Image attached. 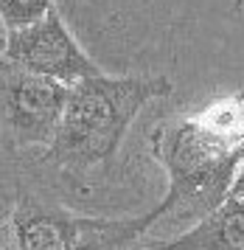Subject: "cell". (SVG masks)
I'll use <instances>...</instances> for the list:
<instances>
[{
    "instance_id": "cell-1",
    "label": "cell",
    "mask_w": 244,
    "mask_h": 250,
    "mask_svg": "<svg viewBox=\"0 0 244 250\" xmlns=\"http://www.w3.org/2000/svg\"><path fill=\"white\" fill-rule=\"evenodd\" d=\"M152 155L168 177V191L146 211L160 219L194 222L230 197V183L244 155V102L219 99L202 113L160 124L152 132Z\"/></svg>"
},
{
    "instance_id": "cell-2",
    "label": "cell",
    "mask_w": 244,
    "mask_h": 250,
    "mask_svg": "<svg viewBox=\"0 0 244 250\" xmlns=\"http://www.w3.org/2000/svg\"><path fill=\"white\" fill-rule=\"evenodd\" d=\"M171 90L168 76H110L104 70L67 84L65 110L45 146V160L67 171L110 163L141 110Z\"/></svg>"
},
{
    "instance_id": "cell-3",
    "label": "cell",
    "mask_w": 244,
    "mask_h": 250,
    "mask_svg": "<svg viewBox=\"0 0 244 250\" xmlns=\"http://www.w3.org/2000/svg\"><path fill=\"white\" fill-rule=\"evenodd\" d=\"M67 99V84L0 62V138L14 149L48 146Z\"/></svg>"
},
{
    "instance_id": "cell-4",
    "label": "cell",
    "mask_w": 244,
    "mask_h": 250,
    "mask_svg": "<svg viewBox=\"0 0 244 250\" xmlns=\"http://www.w3.org/2000/svg\"><path fill=\"white\" fill-rule=\"evenodd\" d=\"M0 62L37 76L56 79L62 84H73L84 76L101 73V68L84 54V48L76 42V37L70 34L56 9H51L31 25L6 31Z\"/></svg>"
},
{
    "instance_id": "cell-5",
    "label": "cell",
    "mask_w": 244,
    "mask_h": 250,
    "mask_svg": "<svg viewBox=\"0 0 244 250\" xmlns=\"http://www.w3.org/2000/svg\"><path fill=\"white\" fill-rule=\"evenodd\" d=\"M90 216L70 214L67 208H56L31 194H22L9 228V250H70L79 233L84 230Z\"/></svg>"
},
{
    "instance_id": "cell-6",
    "label": "cell",
    "mask_w": 244,
    "mask_h": 250,
    "mask_svg": "<svg viewBox=\"0 0 244 250\" xmlns=\"http://www.w3.org/2000/svg\"><path fill=\"white\" fill-rule=\"evenodd\" d=\"M143 250H244V197H227L188 230Z\"/></svg>"
},
{
    "instance_id": "cell-7",
    "label": "cell",
    "mask_w": 244,
    "mask_h": 250,
    "mask_svg": "<svg viewBox=\"0 0 244 250\" xmlns=\"http://www.w3.org/2000/svg\"><path fill=\"white\" fill-rule=\"evenodd\" d=\"M152 228L149 214L126 216V219H104L90 216L84 230L79 233L70 250H126L138 236H143Z\"/></svg>"
},
{
    "instance_id": "cell-8",
    "label": "cell",
    "mask_w": 244,
    "mask_h": 250,
    "mask_svg": "<svg viewBox=\"0 0 244 250\" xmlns=\"http://www.w3.org/2000/svg\"><path fill=\"white\" fill-rule=\"evenodd\" d=\"M54 9V0H0V23L6 31L37 23Z\"/></svg>"
},
{
    "instance_id": "cell-9",
    "label": "cell",
    "mask_w": 244,
    "mask_h": 250,
    "mask_svg": "<svg viewBox=\"0 0 244 250\" xmlns=\"http://www.w3.org/2000/svg\"><path fill=\"white\" fill-rule=\"evenodd\" d=\"M230 197H244V155H242V163L236 169V177L230 183Z\"/></svg>"
},
{
    "instance_id": "cell-10",
    "label": "cell",
    "mask_w": 244,
    "mask_h": 250,
    "mask_svg": "<svg viewBox=\"0 0 244 250\" xmlns=\"http://www.w3.org/2000/svg\"><path fill=\"white\" fill-rule=\"evenodd\" d=\"M0 250H9V228L0 225Z\"/></svg>"
},
{
    "instance_id": "cell-11",
    "label": "cell",
    "mask_w": 244,
    "mask_h": 250,
    "mask_svg": "<svg viewBox=\"0 0 244 250\" xmlns=\"http://www.w3.org/2000/svg\"><path fill=\"white\" fill-rule=\"evenodd\" d=\"M233 9H236V12H242V9H244V0H233Z\"/></svg>"
}]
</instances>
